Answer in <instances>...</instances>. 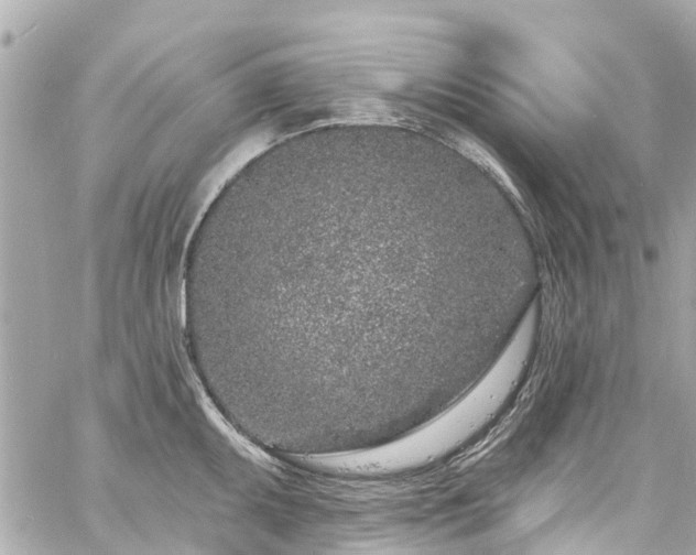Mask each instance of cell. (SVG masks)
<instances>
[{"mask_svg": "<svg viewBox=\"0 0 696 555\" xmlns=\"http://www.w3.org/2000/svg\"><path fill=\"white\" fill-rule=\"evenodd\" d=\"M521 370L514 357L502 355L483 380L446 414L378 454L344 461L383 468L416 466L427 461L489 414L511 390Z\"/></svg>", "mask_w": 696, "mask_h": 555, "instance_id": "1", "label": "cell"}]
</instances>
